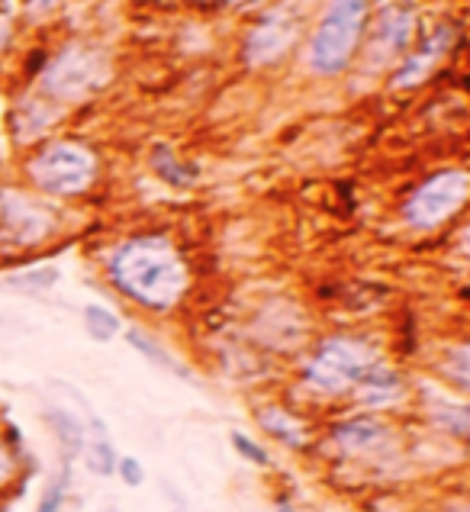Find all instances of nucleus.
<instances>
[{
  "mask_svg": "<svg viewBox=\"0 0 470 512\" xmlns=\"http://www.w3.org/2000/svg\"><path fill=\"white\" fill-rule=\"evenodd\" d=\"M110 281L123 290L129 300H136L145 310L165 313L184 297L187 268L168 239L139 236L129 239L110 258Z\"/></svg>",
  "mask_w": 470,
  "mask_h": 512,
  "instance_id": "obj_1",
  "label": "nucleus"
},
{
  "mask_svg": "<svg viewBox=\"0 0 470 512\" xmlns=\"http://www.w3.org/2000/svg\"><path fill=\"white\" fill-rule=\"evenodd\" d=\"M374 361L380 358L367 342L351 339V335H332V339H322L313 348V355L306 358L303 384L310 393H316V397L339 400L358 387L361 374L371 368Z\"/></svg>",
  "mask_w": 470,
  "mask_h": 512,
  "instance_id": "obj_2",
  "label": "nucleus"
},
{
  "mask_svg": "<svg viewBox=\"0 0 470 512\" xmlns=\"http://www.w3.org/2000/svg\"><path fill=\"white\" fill-rule=\"evenodd\" d=\"M364 17L367 0H332L310 46V65L319 75H339L351 62L364 29Z\"/></svg>",
  "mask_w": 470,
  "mask_h": 512,
  "instance_id": "obj_3",
  "label": "nucleus"
},
{
  "mask_svg": "<svg viewBox=\"0 0 470 512\" xmlns=\"http://www.w3.org/2000/svg\"><path fill=\"white\" fill-rule=\"evenodd\" d=\"M29 174H33V181L42 190H49V194L71 197V194H81V190L91 187L94 174H97V162H94V155L78 142H55L33 158Z\"/></svg>",
  "mask_w": 470,
  "mask_h": 512,
  "instance_id": "obj_4",
  "label": "nucleus"
},
{
  "mask_svg": "<svg viewBox=\"0 0 470 512\" xmlns=\"http://www.w3.org/2000/svg\"><path fill=\"white\" fill-rule=\"evenodd\" d=\"M467 200V174L464 171H442L432 181H425L413 197L406 200L403 216L416 229H435L451 219Z\"/></svg>",
  "mask_w": 470,
  "mask_h": 512,
  "instance_id": "obj_5",
  "label": "nucleus"
},
{
  "mask_svg": "<svg viewBox=\"0 0 470 512\" xmlns=\"http://www.w3.org/2000/svg\"><path fill=\"white\" fill-rule=\"evenodd\" d=\"M329 442L339 448L345 458H380L396 445L393 426L377 413H355L332 422Z\"/></svg>",
  "mask_w": 470,
  "mask_h": 512,
  "instance_id": "obj_6",
  "label": "nucleus"
},
{
  "mask_svg": "<svg viewBox=\"0 0 470 512\" xmlns=\"http://www.w3.org/2000/svg\"><path fill=\"white\" fill-rule=\"evenodd\" d=\"M100 81H104V65L97 62L94 52H84V49H65L46 68V75H42L46 91L65 100L84 97L87 91H94Z\"/></svg>",
  "mask_w": 470,
  "mask_h": 512,
  "instance_id": "obj_7",
  "label": "nucleus"
},
{
  "mask_svg": "<svg viewBox=\"0 0 470 512\" xmlns=\"http://www.w3.org/2000/svg\"><path fill=\"white\" fill-rule=\"evenodd\" d=\"M293 39H297V17L287 10H274L255 26V33L248 36L245 58L252 65H271L293 46Z\"/></svg>",
  "mask_w": 470,
  "mask_h": 512,
  "instance_id": "obj_8",
  "label": "nucleus"
},
{
  "mask_svg": "<svg viewBox=\"0 0 470 512\" xmlns=\"http://www.w3.org/2000/svg\"><path fill=\"white\" fill-rule=\"evenodd\" d=\"M351 397L361 406V413H380V409H390L406 397V380L403 374L390 368L384 361H374L358 380V387L351 390Z\"/></svg>",
  "mask_w": 470,
  "mask_h": 512,
  "instance_id": "obj_9",
  "label": "nucleus"
},
{
  "mask_svg": "<svg viewBox=\"0 0 470 512\" xmlns=\"http://www.w3.org/2000/svg\"><path fill=\"white\" fill-rule=\"evenodd\" d=\"M49 219H46V213H42L36 203H29V200H23V197H7L4 200V236L10 239V242H36V239H42L46 236V226Z\"/></svg>",
  "mask_w": 470,
  "mask_h": 512,
  "instance_id": "obj_10",
  "label": "nucleus"
},
{
  "mask_svg": "<svg viewBox=\"0 0 470 512\" xmlns=\"http://www.w3.org/2000/svg\"><path fill=\"white\" fill-rule=\"evenodd\" d=\"M258 426L264 435H271L274 442H281L290 451H306V445H310V429H306V422L300 416H293L287 406L271 403V406L258 409Z\"/></svg>",
  "mask_w": 470,
  "mask_h": 512,
  "instance_id": "obj_11",
  "label": "nucleus"
},
{
  "mask_svg": "<svg viewBox=\"0 0 470 512\" xmlns=\"http://www.w3.org/2000/svg\"><path fill=\"white\" fill-rule=\"evenodd\" d=\"M46 422L52 426L58 445H62V451H65V461H75L81 451H84V445H87L84 422L71 416L68 409H58V406H49L46 409Z\"/></svg>",
  "mask_w": 470,
  "mask_h": 512,
  "instance_id": "obj_12",
  "label": "nucleus"
},
{
  "mask_svg": "<svg viewBox=\"0 0 470 512\" xmlns=\"http://www.w3.org/2000/svg\"><path fill=\"white\" fill-rule=\"evenodd\" d=\"M429 419L438 432H445L454 442H467L470 432V409L467 403H445V400H432L429 403Z\"/></svg>",
  "mask_w": 470,
  "mask_h": 512,
  "instance_id": "obj_13",
  "label": "nucleus"
},
{
  "mask_svg": "<svg viewBox=\"0 0 470 512\" xmlns=\"http://www.w3.org/2000/svg\"><path fill=\"white\" fill-rule=\"evenodd\" d=\"M126 342L139 351V355L145 358V361H152L155 368H161V371H168V374H174V377H181V380H190V371L184 368V364L178 361V358H171L165 348H161L155 339H149L145 332H139V329H126Z\"/></svg>",
  "mask_w": 470,
  "mask_h": 512,
  "instance_id": "obj_14",
  "label": "nucleus"
},
{
  "mask_svg": "<svg viewBox=\"0 0 470 512\" xmlns=\"http://www.w3.org/2000/svg\"><path fill=\"white\" fill-rule=\"evenodd\" d=\"M81 455H84L87 467H91V474H97V477L116 474V461H120V455H116V445L110 442V432H100V435L87 438Z\"/></svg>",
  "mask_w": 470,
  "mask_h": 512,
  "instance_id": "obj_15",
  "label": "nucleus"
},
{
  "mask_svg": "<svg viewBox=\"0 0 470 512\" xmlns=\"http://www.w3.org/2000/svg\"><path fill=\"white\" fill-rule=\"evenodd\" d=\"M409 29H413V17H409L406 10H387L384 17L377 23V42L384 46L387 52H396L406 46L409 39Z\"/></svg>",
  "mask_w": 470,
  "mask_h": 512,
  "instance_id": "obj_16",
  "label": "nucleus"
},
{
  "mask_svg": "<svg viewBox=\"0 0 470 512\" xmlns=\"http://www.w3.org/2000/svg\"><path fill=\"white\" fill-rule=\"evenodd\" d=\"M152 168L158 171V178L161 181H168L174 187H187V184H194V168H187L181 165L178 158H174V152L168 149V145H155V152H152Z\"/></svg>",
  "mask_w": 470,
  "mask_h": 512,
  "instance_id": "obj_17",
  "label": "nucleus"
},
{
  "mask_svg": "<svg viewBox=\"0 0 470 512\" xmlns=\"http://www.w3.org/2000/svg\"><path fill=\"white\" fill-rule=\"evenodd\" d=\"M84 329L94 342H113L123 326H120V316L110 313L107 306L91 303V306H84Z\"/></svg>",
  "mask_w": 470,
  "mask_h": 512,
  "instance_id": "obj_18",
  "label": "nucleus"
},
{
  "mask_svg": "<svg viewBox=\"0 0 470 512\" xmlns=\"http://www.w3.org/2000/svg\"><path fill=\"white\" fill-rule=\"evenodd\" d=\"M68 487H71V461H65V464H62V471H58V474L49 480L46 493L39 496L36 512H62L65 496H68Z\"/></svg>",
  "mask_w": 470,
  "mask_h": 512,
  "instance_id": "obj_19",
  "label": "nucleus"
},
{
  "mask_svg": "<svg viewBox=\"0 0 470 512\" xmlns=\"http://www.w3.org/2000/svg\"><path fill=\"white\" fill-rule=\"evenodd\" d=\"M448 46V33H445V29H442V33H438L432 42H429V46H425V52H422V58L416 55L413 58V62H409L403 71H400V78H396V84H413L416 78H422L425 75V65H429L432 62V58L438 55V52H442Z\"/></svg>",
  "mask_w": 470,
  "mask_h": 512,
  "instance_id": "obj_20",
  "label": "nucleus"
},
{
  "mask_svg": "<svg viewBox=\"0 0 470 512\" xmlns=\"http://www.w3.org/2000/svg\"><path fill=\"white\" fill-rule=\"evenodd\" d=\"M229 442H232V448H235V451H239V458H245L248 464H255V467H271L268 448H264L261 442H255L252 435H245V432L235 429V432L229 435Z\"/></svg>",
  "mask_w": 470,
  "mask_h": 512,
  "instance_id": "obj_21",
  "label": "nucleus"
},
{
  "mask_svg": "<svg viewBox=\"0 0 470 512\" xmlns=\"http://www.w3.org/2000/svg\"><path fill=\"white\" fill-rule=\"evenodd\" d=\"M58 281V268H36V271H23L7 277V287H20V290H46Z\"/></svg>",
  "mask_w": 470,
  "mask_h": 512,
  "instance_id": "obj_22",
  "label": "nucleus"
},
{
  "mask_svg": "<svg viewBox=\"0 0 470 512\" xmlns=\"http://www.w3.org/2000/svg\"><path fill=\"white\" fill-rule=\"evenodd\" d=\"M17 474H20V455L10 448L7 435L0 432V490H7L17 480Z\"/></svg>",
  "mask_w": 470,
  "mask_h": 512,
  "instance_id": "obj_23",
  "label": "nucleus"
},
{
  "mask_svg": "<svg viewBox=\"0 0 470 512\" xmlns=\"http://www.w3.org/2000/svg\"><path fill=\"white\" fill-rule=\"evenodd\" d=\"M116 477H120L126 487H142L145 484V467H142V461L126 455V458L116 461Z\"/></svg>",
  "mask_w": 470,
  "mask_h": 512,
  "instance_id": "obj_24",
  "label": "nucleus"
},
{
  "mask_svg": "<svg viewBox=\"0 0 470 512\" xmlns=\"http://www.w3.org/2000/svg\"><path fill=\"white\" fill-rule=\"evenodd\" d=\"M277 512H297V506H293L290 500H277Z\"/></svg>",
  "mask_w": 470,
  "mask_h": 512,
  "instance_id": "obj_25",
  "label": "nucleus"
},
{
  "mask_svg": "<svg viewBox=\"0 0 470 512\" xmlns=\"http://www.w3.org/2000/svg\"><path fill=\"white\" fill-rule=\"evenodd\" d=\"M33 4L36 7H49V4H55V0H29V7H33Z\"/></svg>",
  "mask_w": 470,
  "mask_h": 512,
  "instance_id": "obj_26",
  "label": "nucleus"
},
{
  "mask_svg": "<svg viewBox=\"0 0 470 512\" xmlns=\"http://www.w3.org/2000/svg\"><path fill=\"white\" fill-rule=\"evenodd\" d=\"M0 512H4V506H0Z\"/></svg>",
  "mask_w": 470,
  "mask_h": 512,
  "instance_id": "obj_27",
  "label": "nucleus"
}]
</instances>
